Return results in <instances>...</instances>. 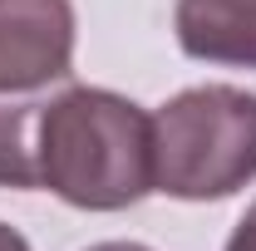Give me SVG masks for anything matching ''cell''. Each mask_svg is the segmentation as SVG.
Returning a JSON list of instances; mask_svg holds the SVG:
<instances>
[{
    "label": "cell",
    "instance_id": "cell-2",
    "mask_svg": "<svg viewBox=\"0 0 256 251\" xmlns=\"http://www.w3.org/2000/svg\"><path fill=\"white\" fill-rule=\"evenodd\" d=\"M256 178V94L232 84L182 89L153 114V192L222 202Z\"/></svg>",
    "mask_w": 256,
    "mask_h": 251
},
{
    "label": "cell",
    "instance_id": "cell-8",
    "mask_svg": "<svg viewBox=\"0 0 256 251\" xmlns=\"http://www.w3.org/2000/svg\"><path fill=\"white\" fill-rule=\"evenodd\" d=\"M89 251H153V246H143V242H98Z\"/></svg>",
    "mask_w": 256,
    "mask_h": 251
},
{
    "label": "cell",
    "instance_id": "cell-6",
    "mask_svg": "<svg viewBox=\"0 0 256 251\" xmlns=\"http://www.w3.org/2000/svg\"><path fill=\"white\" fill-rule=\"evenodd\" d=\"M226 251H256V202L246 207V217L236 222V232L226 236Z\"/></svg>",
    "mask_w": 256,
    "mask_h": 251
},
{
    "label": "cell",
    "instance_id": "cell-4",
    "mask_svg": "<svg viewBox=\"0 0 256 251\" xmlns=\"http://www.w3.org/2000/svg\"><path fill=\"white\" fill-rule=\"evenodd\" d=\"M172 25L188 60L256 69V0H178Z\"/></svg>",
    "mask_w": 256,
    "mask_h": 251
},
{
    "label": "cell",
    "instance_id": "cell-7",
    "mask_svg": "<svg viewBox=\"0 0 256 251\" xmlns=\"http://www.w3.org/2000/svg\"><path fill=\"white\" fill-rule=\"evenodd\" d=\"M0 251H30V242H25L10 222H0Z\"/></svg>",
    "mask_w": 256,
    "mask_h": 251
},
{
    "label": "cell",
    "instance_id": "cell-5",
    "mask_svg": "<svg viewBox=\"0 0 256 251\" xmlns=\"http://www.w3.org/2000/svg\"><path fill=\"white\" fill-rule=\"evenodd\" d=\"M40 94H0V188H40L34 162V128H40Z\"/></svg>",
    "mask_w": 256,
    "mask_h": 251
},
{
    "label": "cell",
    "instance_id": "cell-1",
    "mask_svg": "<svg viewBox=\"0 0 256 251\" xmlns=\"http://www.w3.org/2000/svg\"><path fill=\"white\" fill-rule=\"evenodd\" d=\"M40 188L84 212H124L153 192V118L114 89L64 84L34 128Z\"/></svg>",
    "mask_w": 256,
    "mask_h": 251
},
{
    "label": "cell",
    "instance_id": "cell-3",
    "mask_svg": "<svg viewBox=\"0 0 256 251\" xmlns=\"http://www.w3.org/2000/svg\"><path fill=\"white\" fill-rule=\"evenodd\" d=\"M74 74L69 0H0V94H44Z\"/></svg>",
    "mask_w": 256,
    "mask_h": 251
}]
</instances>
